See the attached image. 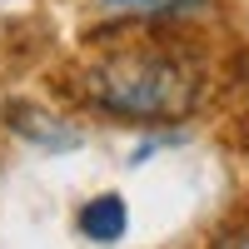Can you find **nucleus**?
Instances as JSON below:
<instances>
[{
    "mask_svg": "<svg viewBox=\"0 0 249 249\" xmlns=\"http://www.w3.org/2000/svg\"><path fill=\"white\" fill-rule=\"evenodd\" d=\"M85 95L105 115L170 124L195 110L199 80L175 55H115V60H100L85 75Z\"/></svg>",
    "mask_w": 249,
    "mask_h": 249,
    "instance_id": "obj_1",
    "label": "nucleus"
},
{
    "mask_svg": "<svg viewBox=\"0 0 249 249\" xmlns=\"http://www.w3.org/2000/svg\"><path fill=\"white\" fill-rule=\"evenodd\" d=\"M100 15L110 20H155V15H175V10H195L199 0H90Z\"/></svg>",
    "mask_w": 249,
    "mask_h": 249,
    "instance_id": "obj_4",
    "label": "nucleus"
},
{
    "mask_svg": "<svg viewBox=\"0 0 249 249\" xmlns=\"http://www.w3.org/2000/svg\"><path fill=\"white\" fill-rule=\"evenodd\" d=\"M224 244H249V234H230V239H224Z\"/></svg>",
    "mask_w": 249,
    "mask_h": 249,
    "instance_id": "obj_5",
    "label": "nucleus"
},
{
    "mask_svg": "<svg viewBox=\"0 0 249 249\" xmlns=\"http://www.w3.org/2000/svg\"><path fill=\"white\" fill-rule=\"evenodd\" d=\"M75 230L85 239H95V244H115L130 230V210H124L120 195H95V199H85V210L75 214Z\"/></svg>",
    "mask_w": 249,
    "mask_h": 249,
    "instance_id": "obj_3",
    "label": "nucleus"
},
{
    "mask_svg": "<svg viewBox=\"0 0 249 249\" xmlns=\"http://www.w3.org/2000/svg\"><path fill=\"white\" fill-rule=\"evenodd\" d=\"M5 124L25 140V144H40V150H80L85 144V135L70 130L65 120H55L50 110H40V105H5Z\"/></svg>",
    "mask_w": 249,
    "mask_h": 249,
    "instance_id": "obj_2",
    "label": "nucleus"
}]
</instances>
